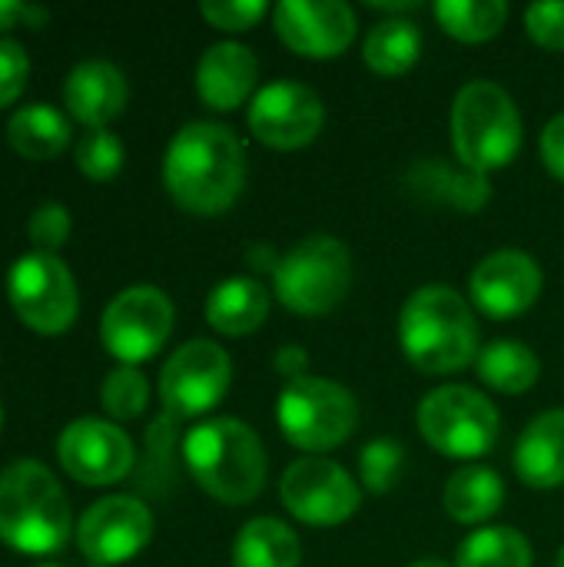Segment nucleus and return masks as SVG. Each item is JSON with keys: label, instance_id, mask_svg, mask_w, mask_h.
<instances>
[{"label": "nucleus", "instance_id": "nucleus-1", "mask_svg": "<svg viewBox=\"0 0 564 567\" xmlns=\"http://www.w3.org/2000/svg\"><path fill=\"white\" fill-rule=\"evenodd\" d=\"M163 183L193 216L226 213L246 186V150L226 123H186L166 146Z\"/></svg>", "mask_w": 564, "mask_h": 567}, {"label": "nucleus", "instance_id": "nucleus-2", "mask_svg": "<svg viewBox=\"0 0 564 567\" xmlns=\"http://www.w3.org/2000/svg\"><path fill=\"white\" fill-rule=\"evenodd\" d=\"M399 346L425 375H452L479 359V322L472 302L452 286H419L399 312Z\"/></svg>", "mask_w": 564, "mask_h": 567}, {"label": "nucleus", "instance_id": "nucleus-3", "mask_svg": "<svg viewBox=\"0 0 564 567\" xmlns=\"http://www.w3.org/2000/svg\"><path fill=\"white\" fill-rule=\"evenodd\" d=\"M183 462L193 482L223 505H249L266 485V449L259 435L233 415L193 425L183 439Z\"/></svg>", "mask_w": 564, "mask_h": 567}, {"label": "nucleus", "instance_id": "nucleus-4", "mask_svg": "<svg viewBox=\"0 0 564 567\" xmlns=\"http://www.w3.org/2000/svg\"><path fill=\"white\" fill-rule=\"evenodd\" d=\"M73 532L70 502L53 472L33 458L0 472V542L23 555H57Z\"/></svg>", "mask_w": 564, "mask_h": 567}, {"label": "nucleus", "instance_id": "nucleus-5", "mask_svg": "<svg viewBox=\"0 0 564 567\" xmlns=\"http://www.w3.org/2000/svg\"><path fill=\"white\" fill-rule=\"evenodd\" d=\"M452 150L472 173L509 166L522 150V116L512 93L492 80L465 83L452 100Z\"/></svg>", "mask_w": 564, "mask_h": 567}, {"label": "nucleus", "instance_id": "nucleus-6", "mask_svg": "<svg viewBox=\"0 0 564 567\" xmlns=\"http://www.w3.org/2000/svg\"><path fill=\"white\" fill-rule=\"evenodd\" d=\"M349 286H352V256L336 236L326 233L302 239L273 269L276 299L296 316L332 312L349 296Z\"/></svg>", "mask_w": 564, "mask_h": 567}, {"label": "nucleus", "instance_id": "nucleus-7", "mask_svg": "<svg viewBox=\"0 0 564 567\" xmlns=\"http://www.w3.org/2000/svg\"><path fill=\"white\" fill-rule=\"evenodd\" d=\"M276 422L286 435L289 445L299 452L319 455L339 449L359 425V402L356 395L319 375H306L296 382H286L279 405H276Z\"/></svg>", "mask_w": 564, "mask_h": 567}, {"label": "nucleus", "instance_id": "nucleus-8", "mask_svg": "<svg viewBox=\"0 0 564 567\" xmlns=\"http://www.w3.org/2000/svg\"><path fill=\"white\" fill-rule=\"evenodd\" d=\"M419 432L422 439L445 458L475 462L489 455L499 442L502 419L492 399H485L472 385H442L432 389L419 405Z\"/></svg>", "mask_w": 564, "mask_h": 567}, {"label": "nucleus", "instance_id": "nucleus-9", "mask_svg": "<svg viewBox=\"0 0 564 567\" xmlns=\"http://www.w3.org/2000/svg\"><path fill=\"white\" fill-rule=\"evenodd\" d=\"M7 299L17 319L40 336L66 332L76 322L80 309V292L70 266L50 252H27L13 259L7 272Z\"/></svg>", "mask_w": 564, "mask_h": 567}, {"label": "nucleus", "instance_id": "nucleus-10", "mask_svg": "<svg viewBox=\"0 0 564 567\" xmlns=\"http://www.w3.org/2000/svg\"><path fill=\"white\" fill-rule=\"evenodd\" d=\"M233 382V359L223 346L209 339H193L180 346L160 372L163 419L186 422L213 412Z\"/></svg>", "mask_w": 564, "mask_h": 567}, {"label": "nucleus", "instance_id": "nucleus-11", "mask_svg": "<svg viewBox=\"0 0 564 567\" xmlns=\"http://www.w3.org/2000/svg\"><path fill=\"white\" fill-rule=\"evenodd\" d=\"M173 302L156 286H130L110 299L100 319V342L120 365L153 359L173 332Z\"/></svg>", "mask_w": 564, "mask_h": 567}, {"label": "nucleus", "instance_id": "nucleus-12", "mask_svg": "<svg viewBox=\"0 0 564 567\" xmlns=\"http://www.w3.org/2000/svg\"><path fill=\"white\" fill-rule=\"evenodd\" d=\"M279 498L296 522L312 528H336L359 512L362 488L339 462L326 455H306L283 472Z\"/></svg>", "mask_w": 564, "mask_h": 567}, {"label": "nucleus", "instance_id": "nucleus-13", "mask_svg": "<svg viewBox=\"0 0 564 567\" xmlns=\"http://www.w3.org/2000/svg\"><path fill=\"white\" fill-rule=\"evenodd\" d=\"M60 468L90 488H106L123 482L136 465L133 439L106 419H73L57 439Z\"/></svg>", "mask_w": 564, "mask_h": 567}, {"label": "nucleus", "instance_id": "nucleus-14", "mask_svg": "<svg viewBox=\"0 0 564 567\" xmlns=\"http://www.w3.org/2000/svg\"><path fill=\"white\" fill-rule=\"evenodd\" d=\"M326 126V106L306 83L273 80L249 103V133L269 150H302Z\"/></svg>", "mask_w": 564, "mask_h": 567}, {"label": "nucleus", "instance_id": "nucleus-15", "mask_svg": "<svg viewBox=\"0 0 564 567\" xmlns=\"http://www.w3.org/2000/svg\"><path fill=\"white\" fill-rule=\"evenodd\" d=\"M153 538V512L133 495H110L93 502L80 525L76 545L90 565H126Z\"/></svg>", "mask_w": 564, "mask_h": 567}, {"label": "nucleus", "instance_id": "nucleus-16", "mask_svg": "<svg viewBox=\"0 0 564 567\" xmlns=\"http://www.w3.org/2000/svg\"><path fill=\"white\" fill-rule=\"evenodd\" d=\"M542 286L545 276L539 259L522 249H499L475 266L469 279V296L472 309H479L485 319L509 322L525 316L539 302Z\"/></svg>", "mask_w": 564, "mask_h": 567}, {"label": "nucleus", "instance_id": "nucleus-17", "mask_svg": "<svg viewBox=\"0 0 564 567\" xmlns=\"http://www.w3.org/2000/svg\"><path fill=\"white\" fill-rule=\"evenodd\" d=\"M279 40L309 60H332L356 37V13L342 0H283L273 7Z\"/></svg>", "mask_w": 564, "mask_h": 567}, {"label": "nucleus", "instance_id": "nucleus-18", "mask_svg": "<svg viewBox=\"0 0 564 567\" xmlns=\"http://www.w3.org/2000/svg\"><path fill=\"white\" fill-rule=\"evenodd\" d=\"M126 96V76L110 60H83L63 80L66 113L90 130H106V123L123 113Z\"/></svg>", "mask_w": 564, "mask_h": 567}, {"label": "nucleus", "instance_id": "nucleus-19", "mask_svg": "<svg viewBox=\"0 0 564 567\" xmlns=\"http://www.w3.org/2000/svg\"><path fill=\"white\" fill-rule=\"evenodd\" d=\"M259 80V60L249 47L236 40H223L206 47V53L196 63V93L209 110L229 113L246 103V96L256 90Z\"/></svg>", "mask_w": 564, "mask_h": 567}, {"label": "nucleus", "instance_id": "nucleus-20", "mask_svg": "<svg viewBox=\"0 0 564 567\" xmlns=\"http://www.w3.org/2000/svg\"><path fill=\"white\" fill-rule=\"evenodd\" d=\"M515 475L522 485L548 492L564 485V409L542 412L515 442Z\"/></svg>", "mask_w": 564, "mask_h": 567}, {"label": "nucleus", "instance_id": "nucleus-21", "mask_svg": "<svg viewBox=\"0 0 564 567\" xmlns=\"http://www.w3.org/2000/svg\"><path fill=\"white\" fill-rule=\"evenodd\" d=\"M269 316V289L259 279L233 276L213 286L206 299V322L219 336H249L256 332Z\"/></svg>", "mask_w": 564, "mask_h": 567}, {"label": "nucleus", "instance_id": "nucleus-22", "mask_svg": "<svg viewBox=\"0 0 564 567\" xmlns=\"http://www.w3.org/2000/svg\"><path fill=\"white\" fill-rule=\"evenodd\" d=\"M409 186L416 193H422L425 199L455 206L459 213H479L489 199H492V186L482 173L472 169H452L442 159H419L409 169Z\"/></svg>", "mask_w": 564, "mask_h": 567}, {"label": "nucleus", "instance_id": "nucleus-23", "mask_svg": "<svg viewBox=\"0 0 564 567\" xmlns=\"http://www.w3.org/2000/svg\"><path fill=\"white\" fill-rule=\"evenodd\" d=\"M7 143L23 159H53L70 143V120L50 103H27L10 113Z\"/></svg>", "mask_w": 564, "mask_h": 567}, {"label": "nucleus", "instance_id": "nucleus-24", "mask_svg": "<svg viewBox=\"0 0 564 567\" xmlns=\"http://www.w3.org/2000/svg\"><path fill=\"white\" fill-rule=\"evenodd\" d=\"M299 535L279 518H253L233 542V567H299Z\"/></svg>", "mask_w": 564, "mask_h": 567}, {"label": "nucleus", "instance_id": "nucleus-25", "mask_svg": "<svg viewBox=\"0 0 564 567\" xmlns=\"http://www.w3.org/2000/svg\"><path fill=\"white\" fill-rule=\"evenodd\" d=\"M422 56V30L409 17L379 20L362 43V60L379 76H402Z\"/></svg>", "mask_w": 564, "mask_h": 567}, {"label": "nucleus", "instance_id": "nucleus-26", "mask_svg": "<svg viewBox=\"0 0 564 567\" xmlns=\"http://www.w3.org/2000/svg\"><path fill=\"white\" fill-rule=\"evenodd\" d=\"M475 375L502 395H525L539 382L542 362L525 342L495 339V342L482 346V352L475 359Z\"/></svg>", "mask_w": 564, "mask_h": 567}, {"label": "nucleus", "instance_id": "nucleus-27", "mask_svg": "<svg viewBox=\"0 0 564 567\" xmlns=\"http://www.w3.org/2000/svg\"><path fill=\"white\" fill-rule=\"evenodd\" d=\"M442 502H445L449 518H455L459 525H482V522H489L502 508L505 485H502L495 468L465 465L462 472H455L449 478Z\"/></svg>", "mask_w": 564, "mask_h": 567}, {"label": "nucleus", "instance_id": "nucleus-28", "mask_svg": "<svg viewBox=\"0 0 564 567\" xmlns=\"http://www.w3.org/2000/svg\"><path fill=\"white\" fill-rule=\"evenodd\" d=\"M532 545L519 528H479L455 555V567H532Z\"/></svg>", "mask_w": 564, "mask_h": 567}, {"label": "nucleus", "instance_id": "nucleus-29", "mask_svg": "<svg viewBox=\"0 0 564 567\" xmlns=\"http://www.w3.org/2000/svg\"><path fill=\"white\" fill-rule=\"evenodd\" d=\"M435 20L455 40L482 43L502 33L509 20V3L505 0H442L435 3Z\"/></svg>", "mask_w": 564, "mask_h": 567}, {"label": "nucleus", "instance_id": "nucleus-30", "mask_svg": "<svg viewBox=\"0 0 564 567\" xmlns=\"http://www.w3.org/2000/svg\"><path fill=\"white\" fill-rule=\"evenodd\" d=\"M100 402L110 419L116 422H133L146 412L150 402V382L136 365H116L106 372L100 385Z\"/></svg>", "mask_w": 564, "mask_h": 567}, {"label": "nucleus", "instance_id": "nucleus-31", "mask_svg": "<svg viewBox=\"0 0 564 567\" xmlns=\"http://www.w3.org/2000/svg\"><path fill=\"white\" fill-rule=\"evenodd\" d=\"M76 169L93 179V183H106L113 179L120 169H123V159H126V150L120 143V136L113 130H90L80 136L76 150Z\"/></svg>", "mask_w": 564, "mask_h": 567}, {"label": "nucleus", "instance_id": "nucleus-32", "mask_svg": "<svg viewBox=\"0 0 564 567\" xmlns=\"http://www.w3.org/2000/svg\"><path fill=\"white\" fill-rule=\"evenodd\" d=\"M402 468H406V445H399L396 439H372L359 455V478L362 488L372 495L392 492Z\"/></svg>", "mask_w": 564, "mask_h": 567}, {"label": "nucleus", "instance_id": "nucleus-33", "mask_svg": "<svg viewBox=\"0 0 564 567\" xmlns=\"http://www.w3.org/2000/svg\"><path fill=\"white\" fill-rule=\"evenodd\" d=\"M70 213L63 203L57 199H47L33 209L30 223H27V233H30V243H33V252H50L57 256V249L70 239Z\"/></svg>", "mask_w": 564, "mask_h": 567}, {"label": "nucleus", "instance_id": "nucleus-34", "mask_svg": "<svg viewBox=\"0 0 564 567\" xmlns=\"http://www.w3.org/2000/svg\"><path fill=\"white\" fill-rule=\"evenodd\" d=\"M199 13L209 27L239 33V30H253L269 13V7L263 0H206L199 3Z\"/></svg>", "mask_w": 564, "mask_h": 567}, {"label": "nucleus", "instance_id": "nucleus-35", "mask_svg": "<svg viewBox=\"0 0 564 567\" xmlns=\"http://www.w3.org/2000/svg\"><path fill=\"white\" fill-rule=\"evenodd\" d=\"M27 76H30V56L23 43L0 37V106H10L23 93Z\"/></svg>", "mask_w": 564, "mask_h": 567}, {"label": "nucleus", "instance_id": "nucleus-36", "mask_svg": "<svg viewBox=\"0 0 564 567\" xmlns=\"http://www.w3.org/2000/svg\"><path fill=\"white\" fill-rule=\"evenodd\" d=\"M529 37L545 50H564V0L555 3H532L525 10Z\"/></svg>", "mask_w": 564, "mask_h": 567}, {"label": "nucleus", "instance_id": "nucleus-37", "mask_svg": "<svg viewBox=\"0 0 564 567\" xmlns=\"http://www.w3.org/2000/svg\"><path fill=\"white\" fill-rule=\"evenodd\" d=\"M542 159L552 176L564 183V113H558L545 130H542Z\"/></svg>", "mask_w": 564, "mask_h": 567}, {"label": "nucleus", "instance_id": "nucleus-38", "mask_svg": "<svg viewBox=\"0 0 564 567\" xmlns=\"http://www.w3.org/2000/svg\"><path fill=\"white\" fill-rule=\"evenodd\" d=\"M276 372L286 375L289 382L306 379V372H309V352L302 346H283L276 352Z\"/></svg>", "mask_w": 564, "mask_h": 567}, {"label": "nucleus", "instance_id": "nucleus-39", "mask_svg": "<svg viewBox=\"0 0 564 567\" xmlns=\"http://www.w3.org/2000/svg\"><path fill=\"white\" fill-rule=\"evenodd\" d=\"M23 20V3L17 0H0V30H10L13 23Z\"/></svg>", "mask_w": 564, "mask_h": 567}, {"label": "nucleus", "instance_id": "nucleus-40", "mask_svg": "<svg viewBox=\"0 0 564 567\" xmlns=\"http://www.w3.org/2000/svg\"><path fill=\"white\" fill-rule=\"evenodd\" d=\"M47 20H50V10H43V7H33V3H23V20H20V23H27L30 30H40Z\"/></svg>", "mask_w": 564, "mask_h": 567}, {"label": "nucleus", "instance_id": "nucleus-41", "mask_svg": "<svg viewBox=\"0 0 564 567\" xmlns=\"http://www.w3.org/2000/svg\"><path fill=\"white\" fill-rule=\"evenodd\" d=\"M409 567H455V565H449V561H442V558H419V561H412Z\"/></svg>", "mask_w": 564, "mask_h": 567}, {"label": "nucleus", "instance_id": "nucleus-42", "mask_svg": "<svg viewBox=\"0 0 564 567\" xmlns=\"http://www.w3.org/2000/svg\"><path fill=\"white\" fill-rule=\"evenodd\" d=\"M555 567H564V548L558 551V561H555Z\"/></svg>", "mask_w": 564, "mask_h": 567}, {"label": "nucleus", "instance_id": "nucleus-43", "mask_svg": "<svg viewBox=\"0 0 564 567\" xmlns=\"http://www.w3.org/2000/svg\"><path fill=\"white\" fill-rule=\"evenodd\" d=\"M0 429H3V405H0Z\"/></svg>", "mask_w": 564, "mask_h": 567}, {"label": "nucleus", "instance_id": "nucleus-44", "mask_svg": "<svg viewBox=\"0 0 564 567\" xmlns=\"http://www.w3.org/2000/svg\"><path fill=\"white\" fill-rule=\"evenodd\" d=\"M40 567H60V565H40Z\"/></svg>", "mask_w": 564, "mask_h": 567}, {"label": "nucleus", "instance_id": "nucleus-45", "mask_svg": "<svg viewBox=\"0 0 564 567\" xmlns=\"http://www.w3.org/2000/svg\"><path fill=\"white\" fill-rule=\"evenodd\" d=\"M86 567H103V565H86Z\"/></svg>", "mask_w": 564, "mask_h": 567}]
</instances>
